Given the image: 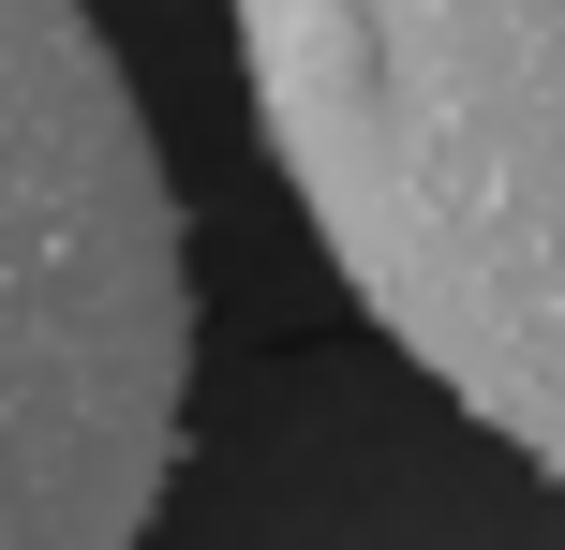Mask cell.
Here are the masks:
<instances>
[{
	"instance_id": "6da1fadb",
	"label": "cell",
	"mask_w": 565,
	"mask_h": 550,
	"mask_svg": "<svg viewBox=\"0 0 565 550\" xmlns=\"http://www.w3.org/2000/svg\"><path fill=\"white\" fill-rule=\"evenodd\" d=\"M238 60L358 313L565 492V0H238Z\"/></svg>"
},
{
	"instance_id": "7a4b0ae2",
	"label": "cell",
	"mask_w": 565,
	"mask_h": 550,
	"mask_svg": "<svg viewBox=\"0 0 565 550\" xmlns=\"http://www.w3.org/2000/svg\"><path fill=\"white\" fill-rule=\"evenodd\" d=\"M194 268L89 0H0V550H135L179 462Z\"/></svg>"
}]
</instances>
